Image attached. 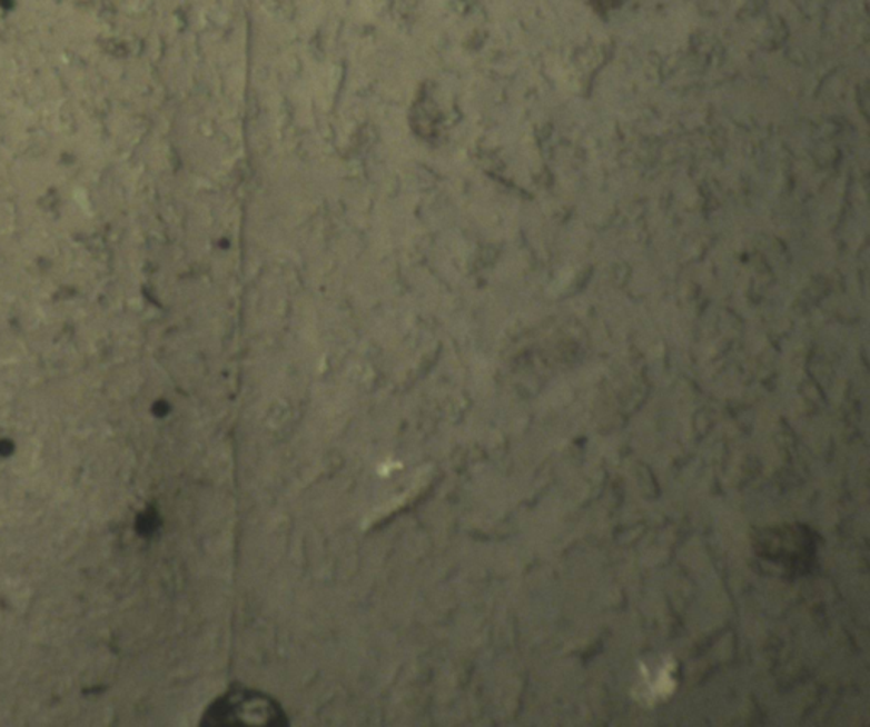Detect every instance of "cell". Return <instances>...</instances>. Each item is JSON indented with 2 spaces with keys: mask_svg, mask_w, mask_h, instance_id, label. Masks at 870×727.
<instances>
[{
  "mask_svg": "<svg viewBox=\"0 0 870 727\" xmlns=\"http://www.w3.org/2000/svg\"><path fill=\"white\" fill-rule=\"evenodd\" d=\"M211 726H279L285 716L273 700L256 691L237 690L209 709Z\"/></svg>",
  "mask_w": 870,
  "mask_h": 727,
  "instance_id": "obj_1",
  "label": "cell"
}]
</instances>
